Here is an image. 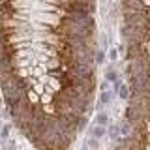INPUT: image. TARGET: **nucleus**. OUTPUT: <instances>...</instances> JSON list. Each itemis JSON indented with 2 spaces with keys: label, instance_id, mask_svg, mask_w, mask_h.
<instances>
[{
  "label": "nucleus",
  "instance_id": "1",
  "mask_svg": "<svg viewBox=\"0 0 150 150\" xmlns=\"http://www.w3.org/2000/svg\"><path fill=\"white\" fill-rule=\"evenodd\" d=\"M69 73L75 75V77L83 79V81H94V66L90 64H77V62H71V69H69Z\"/></svg>",
  "mask_w": 150,
  "mask_h": 150
},
{
  "label": "nucleus",
  "instance_id": "2",
  "mask_svg": "<svg viewBox=\"0 0 150 150\" xmlns=\"http://www.w3.org/2000/svg\"><path fill=\"white\" fill-rule=\"evenodd\" d=\"M118 128H120V137H129V135H133L135 126L128 118H124L122 122H118Z\"/></svg>",
  "mask_w": 150,
  "mask_h": 150
},
{
  "label": "nucleus",
  "instance_id": "3",
  "mask_svg": "<svg viewBox=\"0 0 150 150\" xmlns=\"http://www.w3.org/2000/svg\"><path fill=\"white\" fill-rule=\"evenodd\" d=\"M90 135L92 137H96V139H103L107 135V126H94V128L90 129Z\"/></svg>",
  "mask_w": 150,
  "mask_h": 150
},
{
  "label": "nucleus",
  "instance_id": "4",
  "mask_svg": "<svg viewBox=\"0 0 150 150\" xmlns=\"http://www.w3.org/2000/svg\"><path fill=\"white\" fill-rule=\"evenodd\" d=\"M116 94L120 96V100H129V98H131V90H129V86L126 83L120 84V88L116 90Z\"/></svg>",
  "mask_w": 150,
  "mask_h": 150
},
{
  "label": "nucleus",
  "instance_id": "5",
  "mask_svg": "<svg viewBox=\"0 0 150 150\" xmlns=\"http://www.w3.org/2000/svg\"><path fill=\"white\" fill-rule=\"evenodd\" d=\"M118 75H120V73L116 71V69L112 68V66H109V68L105 69V81H109V83H115L116 79H120Z\"/></svg>",
  "mask_w": 150,
  "mask_h": 150
},
{
  "label": "nucleus",
  "instance_id": "6",
  "mask_svg": "<svg viewBox=\"0 0 150 150\" xmlns=\"http://www.w3.org/2000/svg\"><path fill=\"white\" fill-rule=\"evenodd\" d=\"M100 101L103 103V105H109V103L112 101V90H101V96H100Z\"/></svg>",
  "mask_w": 150,
  "mask_h": 150
},
{
  "label": "nucleus",
  "instance_id": "7",
  "mask_svg": "<svg viewBox=\"0 0 150 150\" xmlns=\"http://www.w3.org/2000/svg\"><path fill=\"white\" fill-rule=\"evenodd\" d=\"M96 124L98 126H107V124H109V115H107V112H103V111H100L96 115Z\"/></svg>",
  "mask_w": 150,
  "mask_h": 150
},
{
  "label": "nucleus",
  "instance_id": "8",
  "mask_svg": "<svg viewBox=\"0 0 150 150\" xmlns=\"http://www.w3.org/2000/svg\"><path fill=\"white\" fill-rule=\"evenodd\" d=\"M107 135H109V137L111 139H118L120 137V128H118V124H115V126H111V128H109V131H107Z\"/></svg>",
  "mask_w": 150,
  "mask_h": 150
},
{
  "label": "nucleus",
  "instance_id": "9",
  "mask_svg": "<svg viewBox=\"0 0 150 150\" xmlns=\"http://www.w3.org/2000/svg\"><path fill=\"white\" fill-rule=\"evenodd\" d=\"M9 131H11V126H9V124H4L2 128H0V139H2V141H8L9 139Z\"/></svg>",
  "mask_w": 150,
  "mask_h": 150
},
{
  "label": "nucleus",
  "instance_id": "10",
  "mask_svg": "<svg viewBox=\"0 0 150 150\" xmlns=\"http://www.w3.org/2000/svg\"><path fill=\"white\" fill-rule=\"evenodd\" d=\"M86 146L90 150H98V148H100V139H96V137L86 139Z\"/></svg>",
  "mask_w": 150,
  "mask_h": 150
},
{
  "label": "nucleus",
  "instance_id": "11",
  "mask_svg": "<svg viewBox=\"0 0 150 150\" xmlns=\"http://www.w3.org/2000/svg\"><path fill=\"white\" fill-rule=\"evenodd\" d=\"M86 124H88V118H86V115H81V116H79V124H77V128H79V131L86 128Z\"/></svg>",
  "mask_w": 150,
  "mask_h": 150
},
{
  "label": "nucleus",
  "instance_id": "12",
  "mask_svg": "<svg viewBox=\"0 0 150 150\" xmlns=\"http://www.w3.org/2000/svg\"><path fill=\"white\" fill-rule=\"evenodd\" d=\"M103 62H105V51L100 49L96 53V64H103Z\"/></svg>",
  "mask_w": 150,
  "mask_h": 150
},
{
  "label": "nucleus",
  "instance_id": "13",
  "mask_svg": "<svg viewBox=\"0 0 150 150\" xmlns=\"http://www.w3.org/2000/svg\"><path fill=\"white\" fill-rule=\"evenodd\" d=\"M116 58H118V49H111L109 51V60L111 62H116Z\"/></svg>",
  "mask_w": 150,
  "mask_h": 150
},
{
  "label": "nucleus",
  "instance_id": "14",
  "mask_svg": "<svg viewBox=\"0 0 150 150\" xmlns=\"http://www.w3.org/2000/svg\"><path fill=\"white\" fill-rule=\"evenodd\" d=\"M101 47H105V49L109 47V36L107 34H101Z\"/></svg>",
  "mask_w": 150,
  "mask_h": 150
},
{
  "label": "nucleus",
  "instance_id": "15",
  "mask_svg": "<svg viewBox=\"0 0 150 150\" xmlns=\"http://www.w3.org/2000/svg\"><path fill=\"white\" fill-rule=\"evenodd\" d=\"M2 103H4V98H0V107H2Z\"/></svg>",
  "mask_w": 150,
  "mask_h": 150
},
{
  "label": "nucleus",
  "instance_id": "16",
  "mask_svg": "<svg viewBox=\"0 0 150 150\" xmlns=\"http://www.w3.org/2000/svg\"><path fill=\"white\" fill-rule=\"evenodd\" d=\"M83 150H90V148H88V146H84V148H83Z\"/></svg>",
  "mask_w": 150,
  "mask_h": 150
}]
</instances>
